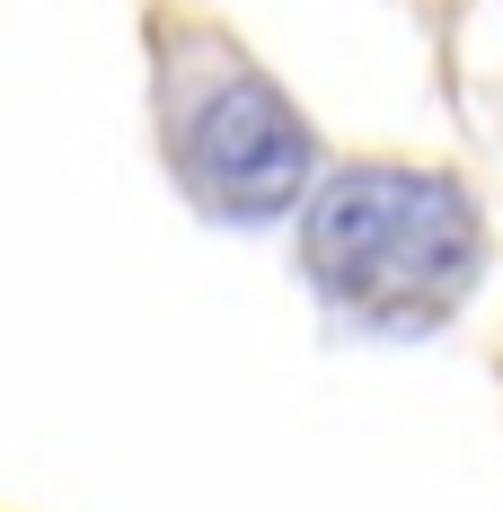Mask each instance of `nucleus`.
Listing matches in <instances>:
<instances>
[{
	"label": "nucleus",
	"mask_w": 503,
	"mask_h": 512,
	"mask_svg": "<svg viewBox=\"0 0 503 512\" xmlns=\"http://www.w3.org/2000/svg\"><path fill=\"white\" fill-rule=\"evenodd\" d=\"M301 265L345 318L415 336V327L451 318L468 283L486 274V221L468 204V186L442 168L353 159L309 186Z\"/></svg>",
	"instance_id": "nucleus-1"
},
{
	"label": "nucleus",
	"mask_w": 503,
	"mask_h": 512,
	"mask_svg": "<svg viewBox=\"0 0 503 512\" xmlns=\"http://www.w3.org/2000/svg\"><path fill=\"white\" fill-rule=\"evenodd\" d=\"M159 115H168V159L195 186V204L230 212V221H274V212L309 204V186H318L309 124L221 36L168 45V62H159Z\"/></svg>",
	"instance_id": "nucleus-2"
}]
</instances>
